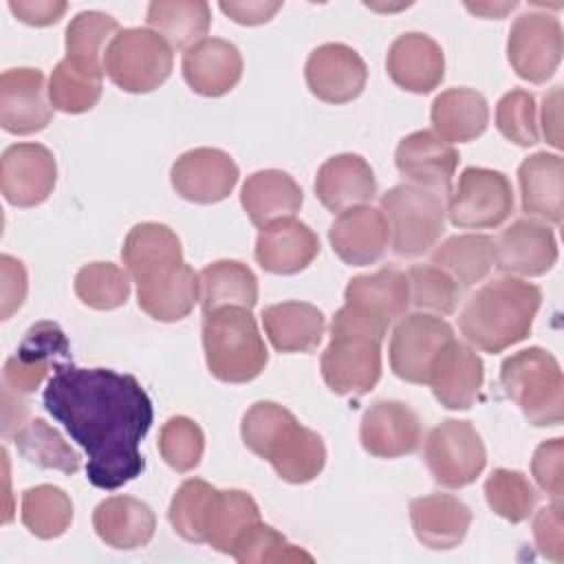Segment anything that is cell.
I'll return each instance as SVG.
<instances>
[{"label":"cell","mask_w":564,"mask_h":564,"mask_svg":"<svg viewBox=\"0 0 564 564\" xmlns=\"http://www.w3.org/2000/svg\"><path fill=\"white\" fill-rule=\"evenodd\" d=\"M13 443L22 458L42 469H57L73 476L82 467L79 454L44 419H29L15 434Z\"/></svg>","instance_id":"41"},{"label":"cell","mask_w":564,"mask_h":564,"mask_svg":"<svg viewBox=\"0 0 564 564\" xmlns=\"http://www.w3.org/2000/svg\"><path fill=\"white\" fill-rule=\"evenodd\" d=\"M200 300L198 273L181 262L137 284V302L156 322H178L187 317Z\"/></svg>","instance_id":"29"},{"label":"cell","mask_w":564,"mask_h":564,"mask_svg":"<svg viewBox=\"0 0 564 564\" xmlns=\"http://www.w3.org/2000/svg\"><path fill=\"white\" fill-rule=\"evenodd\" d=\"M562 88L555 86L542 101V132L553 148H562Z\"/></svg>","instance_id":"56"},{"label":"cell","mask_w":564,"mask_h":564,"mask_svg":"<svg viewBox=\"0 0 564 564\" xmlns=\"http://www.w3.org/2000/svg\"><path fill=\"white\" fill-rule=\"evenodd\" d=\"M48 86L37 68H9L0 75V126L11 134H33L51 123Z\"/></svg>","instance_id":"18"},{"label":"cell","mask_w":564,"mask_h":564,"mask_svg":"<svg viewBox=\"0 0 564 564\" xmlns=\"http://www.w3.org/2000/svg\"><path fill=\"white\" fill-rule=\"evenodd\" d=\"M62 361H70L64 330L53 322H37L24 333L15 355L4 361L2 386L15 394H31Z\"/></svg>","instance_id":"14"},{"label":"cell","mask_w":564,"mask_h":564,"mask_svg":"<svg viewBox=\"0 0 564 564\" xmlns=\"http://www.w3.org/2000/svg\"><path fill=\"white\" fill-rule=\"evenodd\" d=\"M75 295L95 311H112L130 297V273L112 262L84 264L75 275Z\"/></svg>","instance_id":"43"},{"label":"cell","mask_w":564,"mask_h":564,"mask_svg":"<svg viewBox=\"0 0 564 564\" xmlns=\"http://www.w3.org/2000/svg\"><path fill=\"white\" fill-rule=\"evenodd\" d=\"M496 128L516 145H535L540 141L535 97L522 88L502 95L496 104Z\"/></svg>","instance_id":"50"},{"label":"cell","mask_w":564,"mask_h":564,"mask_svg":"<svg viewBox=\"0 0 564 564\" xmlns=\"http://www.w3.org/2000/svg\"><path fill=\"white\" fill-rule=\"evenodd\" d=\"M432 132L447 143H467L489 123L487 99L474 88H447L432 101Z\"/></svg>","instance_id":"35"},{"label":"cell","mask_w":564,"mask_h":564,"mask_svg":"<svg viewBox=\"0 0 564 564\" xmlns=\"http://www.w3.org/2000/svg\"><path fill=\"white\" fill-rule=\"evenodd\" d=\"M181 70L187 86L203 97H220L242 77V55L223 37H205L183 53Z\"/></svg>","instance_id":"25"},{"label":"cell","mask_w":564,"mask_h":564,"mask_svg":"<svg viewBox=\"0 0 564 564\" xmlns=\"http://www.w3.org/2000/svg\"><path fill=\"white\" fill-rule=\"evenodd\" d=\"M262 326L278 352H313L324 337V313L300 300L271 304L262 311Z\"/></svg>","instance_id":"32"},{"label":"cell","mask_w":564,"mask_h":564,"mask_svg":"<svg viewBox=\"0 0 564 564\" xmlns=\"http://www.w3.org/2000/svg\"><path fill=\"white\" fill-rule=\"evenodd\" d=\"M386 68L390 79L416 95L432 93L445 77V55L436 40L425 33H403L399 35L386 57Z\"/></svg>","instance_id":"24"},{"label":"cell","mask_w":564,"mask_h":564,"mask_svg":"<svg viewBox=\"0 0 564 564\" xmlns=\"http://www.w3.org/2000/svg\"><path fill=\"white\" fill-rule=\"evenodd\" d=\"M317 253V234L293 216L262 227L256 240L258 264L275 275H293L304 271Z\"/></svg>","instance_id":"26"},{"label":"cell","mask_w":564,"mask_h":564,"mask_svg":"<svg viewBox=\"0 0 564 564\" xmlns=\"http://www.w3.org/2000/svg\"><path fill=\"white\" fill-rule=\"evenodd\" d=\"M119 24L101 11H82L66 26V59L90 75H104V53Z\"/></svg>","instance_id":"40"},{"label":"cell","mask_w":564,"mask_h":564,"mask_svg":"<svg viewBox=\"0 0 564 564\" xmlns=\"http://www.w3.org/2000/svg\"><path fill=\"white\" fill-rule=\"evenodd\" d=\"M121 260L130 278L139 284L183 262L181 240L163 223H139L123 240Z\"/></svg>","instance_id":"34"},{"label":"cell","mask_w":564,"mask_h":564,"mask_svg":"<svg viewBox=\"0 0 564 564\" xmlns=\"http://www.w3.org/2000/svg\"><path fill=\"white\" fill-rule=\"evenodd\" d=\"M101 79L104 75L84 73L64 57L48 77V101L59 112H88L101 99Z\"/></svg>","instance_id":"45"},{"label":"cell","mask_w":564,"mask_h":564,"mask_svg":"<svg viewBox=\"0 0 564 564\" xmlns=\"http://www.w3.org/2000/svg\"><path fill=\"white\" fill-rule=\"evenodd\" d=\"M564 33L555 15L527 11L509 29L507 57L518 77L531 84H544L562 62Z\"/></svg>","instance_id":"12"},{"label":"cell","mask_w":564,"mask_h":564,"mask_svg":"<svg viewBox=\"0 0 564 564\" xmlns=\"http://www.w3.org/2000/svg\"><path fill=\"white\" fill-rule=\"evenodd\" d=\"M423 438L419 414L403 401L372 403L359 425V441L375 458H399L419 449Z\"/></svg>","instance_id":"19"},{"label":"cell","mask_w":564,"mask_h":564,"mask_svg":"<svg viewBox=\"0 0 564 564\" xmlns=\"http://www.w3.org/2000/svg\"><path fill=\"white\" fill-rule=\"evenodd\" d=\"M170 181L181 198L212 205L225 200L234 192L238 183V165L218 148H194L174 161Z\"/></svg>","instance_id":"16"},{"label":"cell","mask_w":564,"mask_h":564,"mask_svg":"<svg viewBox=\"0 0 564 564\" xmlns=\"http://www.w3.org/2000/svg\"><path fill=\"white\" fill-rule=\"evenodd\" d=\"M44 408L86 452V478L97 489H119L145 469L139 445L154 410L137 377L62 361L46 381Z\"/></svg>","instance_id":"1"},{"label":"cell","mask_w":564,"mask_h":564,"mask_svg":"<svg viewBox=\"0 0 564 564\" xmlns=\"http://www.w3.org/2000/svg\"><path fill=\"white\" fill-rule=\"evenodd\" d=\"M9 9L29 26H48L59 22L68 4L62 0H9Z\"/></svg>","instance_id":"54"},{"label":"cell","mask_w":564,"mask_h":564,"mask_svg":"<svg viewBox=\"0 0 564 564\" xmlns=\"http://www.w3.org/2000/svg\"><path fill=\"white\" fill-rule=\"evenodd\" d=\"M465 7L476 13V15H482V18H505L509 11H513L518 7V2H465Z\"/></svg>","instance_id":"58"},{"label":"cell","mask_w":564,"mask_h":564,"mask_svg":"<svg viewBox=\"0 0 564 564\" xmlns=\"http://www.w3.org/2000/svg\"><path fill=\"white\" fill-rule=\"evenodd\" d=\"M410 522L423 546L447 551L465 540L471 511L452 494H432L410 502Z\"/></svg>","instance_id":"28"},{"label":"cell","mask_w":564,"mask_h":564,"mask_svg":"<svg viewBox=\"0 0 564 564\" xmlns=\"http://www.w3.org/2000/svg\"><path fill=\"white\" fill-rule=\"evenodd\" d=\"M260 520L256 500L242 489H216L205 520V544L231 555L238 538Z\"/></svg>","instance_id":"37"},{"label":"cell","mask_w":564,"mask_h":564,"mask_svg":"<svg viewBox=\"0 0 564 564\" xmlns=\"http://www.w3.org/2000/svg\"><path fill=\"white\" fill-rule=\"evenodd\" d=\"M172 46L152 29H121L106 46L104 73L126 93H150L172 73Z\"/></svg>","instance_id":"7"},{"label":"cell","mask_w":564,"mask_h":564,"mask_svg":"<svg viewBox=\"0 0 564 564\" xmlns=\"http://www.w3.org/2000/svg\"><path fill=\"white\" fill-rule=\"evenodd\" d=\"M0 293H2V319H9L24 302L26 297V289H29V282H26V269L24 264L9 256V253H2L0 256Z\"/></svg>","instance_id":"53"},{"label":"cell","mask_w":564,"mask_h":564,"mask_svg":"<svg viewBox=\"0 0 564 564\" xmlns=\"http://www.w3.org/2000/svg\"><path fill=\"white\" fill-rule=\"evenodd\" d=\"M240 436L249 452L269 460L275 474L291 485L311 482L326 465L322 436L300 425L280 403H253L242 416Z\"/></svg>","instance_id":"2"},{"label":"cell","mask_w":564,"mask_h":564,"mask_svg":"<svg viewBox=\"0 0 564 564\" xmlns=\"http://www.w3.org/2000/svg\"><path fill=\"white\" fill-rule=\"evenodd\" d=\"M216 487L200 478H187L176 489L172 502H170V524L174 531L194 544H205V520L209 511V502Z\"/></svg>","instance_id":"46"},{"label":"cell","mask_w":564,"mask_h":564,"mask_svg":"<svg viewBox=\"0 0 564 564\" xmlns=\"http://www.w3.org/2000/svg\"><path fill=\"white\" fill-rule=\"evenodd\" d=\"M304 79L319 101L348 104L366 88L368 66L355 48L341 42H328L308 55Z\"/></svg>","instance_id":"17"},{"label":"cell","mask_w":564,"mask_h":564,"mask_svg":"<svg viewBox=\"0 0 564 564\" xmlns=\"http://www.w3.org/2000/svg\"><path fill=\"white\" fill-rule=\"evenodd\" d=\"M500 383L529 423L538 427L562 423L564 377L549 350L531 346L507 357L500 366Z\"/></svg>","instance_id":"5"},{"label":"cell","mask_w":564,"mask_h":564,"mask_svg":"<svg viewBox=\"0 0 564 564\" xmlns=\"http://www.w3.org/2000/svg\"><path fill=\"white\" fill-rule=\"evenodd\" d=\"M522 212L560 225L564 218V161L560 154L535 152L518 170Z\"/></svg>","instance_id":"30"},{"label":"cell","mask_w":564,"mask_h":564,"mask_svg":"<svg viewBox=\"0 0 564 564\" xmlns=\"http://www.w3.org/2000/svg\"><path fill=\"white\" fill-rule=\"evenodd\" d=\"M22 524L40 540L59 538L73 520V502L68 494L55 485L29 487L22 494Z\"/></svg>","instance_id":"42"},{"label":"cell","mask_w":564,"mask_h":564,"mask_svg":"<svg viewBox=\"0 0 564 564\" xmlns=\"http://www.w3.org/2000/svg\"><path fill=\"white\" fill-rule=\"evenodd\" d=\"M445 212L458 229H496L513 212V187L498 170L465 167Z\"/></svg>","instance_id":"11"},{"label":"cell","mask_w":564,"mask_h":564,"mask_svg":"<svg viewBox=\"0 0 564 564\" xmlns=\"http://www.w3.org/2000/svg\"><path fill=\"white\" fill-rule=\"evenodd\" d=\"M218 7H220V11L225 15H229L238 24L258 26V24L269 22L282 9V2H267V0L240 2V0H229V2H220Z\"/></svg>","instance_id":"55"},{"label":"cell","mask_w":564,"mask_h":564,"mask_svg":"<svg viewBox=\"0 0 564 564\" xmlns=\"http://www.w3.org/2000/svg\"><path fill=\"white\" fill-rule=\"evenodd\" d=\"M485 366L478 352L456 337L438 352L427 386L447 410H469L482 388Z\"/></svg>","instance_id":"23"},{"label":"cell","mask_w":564,"mask_h":564,"mask_svg":"<svg viewBox=\"0 0 564 564\" xmlns=\"http://www.w3.org/2000/svg\"><path fill=\"white\" fill-rule=\"evenodd\" d=\"M432 264L449 273L458 286H474L494 267V238L487 234L452 236L434 249Z\"/></svg>","instance_id":"39"},{"label":"cell","mask_w":564,"mask_h":564,"mask_svg":"<svg viewBox=\"0 0 564 564\" xmlns=\"http://www.w3.org/2000/svg\"><path fill=\"white\" fill-rule=\"evenodd\" d=\"M454 339V328L432 313L403 315L390 337V368L408 381L427 386L438 352Z\"/></svg>","instance_id":"13"},{"label":"cell","mask_w":564,"mask_h":564,"mask_svg":"<svg viewBox=\"0 0 564 564\" xmlns=\"http://www.w3.org/2000/svg\"><path fill=\"white\" fill-rule=\"evenodd\" d=\"M302 187L282 170H260L247 176L240 189V203L256 227L291 218L302 207Z\"/></svg>","instance_id":"33"},{"label":"cell","mask_w":564,"mask_h":564,"mask_svg":"<svg viewBox=\"0 0 564 564\" xmlns=\"http://www.w3.org/2000/svg\"><path fill=\"white\" fill-rule=\"evenodd\" d=\"M231 557L240 564H264V562H313V557L293 546L280 531L258 520L251 524L234 544Z\"/></svg>","instance_id":"47"},{"label":"cell","mask_w":564,"mask_h":564,"mask_svg":"<svg viewBox=\"0 0 564 564\" xmlns=\"http://www.w3.org/2000/svg\"><path fill=\"white\" fill-rule=\"evenodd\" d=\"M557 262V242L544 223L520 218L494 240V264L509 275H544Z\"/></svg>","instance_id":"20"},{"label":"cell","mask_w":564,"mask_h":564,"mask_svg":"<svg viewBox=\"0 0 564 564\" xmlns=\"http://www.w3.org/2000/svg\"><path fill=\"white\" fill-rule=\"evenodd\" d=\"M159 452L174 471H192L198 467L205 452V436L200 425L181 414L167 419L159 432Z\"/></svg>","instance_id":"49"},{"label":"cell","mask_w":564,"mask_h":564,"mask_svg":"<svg viewBox=\"0 0 564 564\" xmlns=\"http://www.w3.org/2000/svg\"><path fill=\"white\" fill-rule=\"evenodd\" d=\"M405 275L410 304L436 315H452L456 311L460 286L449 273L436 264H414Z\"/></svg>","instance_id":"48"},{"label":"cell","mask_w":564,"mask_h":564,"mask_svg":"<svg viewBox=\"0 0 564 564\" xmlns=\"http://www.w3.org/2000/svg\"><path fill=\"white\" fill-rule=\"evenodd\" d=\"M315 194L333 214L368 205L377 194V181L370 163L350 152L326 159L315 176Z\"/></svg>","instance_id":"27"},{"label":"cell","mask_w":564,"mask_h":564,"mask_svg":"<svg viewBox=\"0 0 564 564\" xmlns=\"http://www.w3.org/2000/svg\"><path fill=\"white\" fill-rule=\"evenodd\" d=\"M322 377L326 386L341 397L370 392L381 377V339L333 319L330 344L322 352Z\"/></svg>","instance_id":"9"},{"label":"cell","mask_w":564,"mask_h":564,"mask_svg":"<svg viewBox=\"0 0 564 564\" xmlns=\"http://www.w3.org/2000/svg\"><path fill=\"white\" fill-rule=\"evenodd\" d=\"M344 306L333 319L346 322L383 339L388 326L403 317L410 306L408 275L394 267L355 275L344 291Z\"/></svg>","instance_id":"8"},{"label":"cell","mask_w":564,"mask_h":564,"mask_svg":"<svg viewBox=\"0 0 564 564\" xmlns=\"http://www.w3.org/2000/svg\"><path fill=\"white\" fill-rule=\"evenodd\" d=\"M381 212L390 227L392 251L401 258H416L430 251L445 231L443 194L401 183L381 196Z\"/></svg>","instance_id":"6"},{"label":"cell","mask_w":564,"mask_h":564,"mask_svg":"<svg viewBox=\"0 0 564 564\" xmlns=\"http://www.w3.org/2000/svg\"><path fill=\"white\" fill-rule=\"evenodd\" d=\"M13 390L2 386V436L13 438V434L29 421L26 403Z\"/></svg>","instance_id":"57"},{"label":"cell","mask_w":564,"mask_h":564,"mask_svg":"<svg viewBox=\"0 0 564 564\" xmlns=\"http://www.w3.org/2000/svg\"><path fill=\"white\" fill-rule=\"evenodd\" d=\"M93 527L101 542L119 551L145 546L156 529L154 511L139 498L112 496L93 511Z\"/></svg>","instance_id":"31"},{"label":"cell","mask_w":564,"mask_h":564,"mask_svg":"<svg viewBox=\"0 0 564 564\" xmlns=\"http://www.w3.org/2000/svg\"><path fill=\"white\" fill-rule=\"evenodd\" d=\"M145 20L172 48L187 51L205 40L212 11L203 0H156L148 4Z\"/></svg>","instance_id":"36"},{"label":"cell","mask_w":564,"mask_h":564,"mask_svg":"<svg viewBox=\"0 0 564 564\" xmlns=\"http://www.w3.org/2000/svg\"><path fill=\"white\" fill-rule=\"evenodd\" d=\"M328 240L341 262L366 267L383 258L390 242V227L381 209L357 205L337 214L328 229Z\"/></svg>","instance_id":"22"},{"label":"cell","mask_w":564,"mask_h":564,"mask_svg":"<svg viewBox=\"0 0 564 564\" xmlns=\"http://www.w3.org/2000/svg\"><path fill=\"white\" fill-rule=\"evenodd\" d=\"M423 458L436 485L458 489L471 485L482 474L487 452L469 421L447 419L427 434Z\"/></svg>","instance_id":"10"},{"label":"cell","mask_w":564,"mask_h":564,"mask_svg":"<svg viewBox=\"0 0 564 564\" xmlns=\"http://www.w3.org/2000/svg\"><path fill=\"white\" fill-rule=\"evenodd\" d=\"M203 315L220 306L253 308L258 302V280L253 271L238 260H216L200 273Z\"/></svg>","instance_id":"38"},{"label":"cell","mask_w":564,"mask_h":564,"mask_svg":"<svg viewBox=\"0 0 564 564\" xmlns=\"http://www.w3.org/2000/svg\"><path fill=\"white\" fill-rule=\"evenodd\" d=\"M533 538L538 551L553 560L564 562V531H562V500H553L549 507H542L533 520Z\"/></svg>","instance_id":"52"},{"label":"cell","mask_w":564,"mask_h":564,"mask_svg":"<svg viewBox=\"0 0 564 564\" xmlns=\"http://www.w3.org/2000/svg\"><path fill=\"white\" fill-rule=\"evenodd\" d=\"M57 181L53 152L42 143H15L0 159V189L13 207H35L44 203Z\"/></svg>","instance_id":"15"},{"label":"cell","mask_w":564,"mask_h":564,"mask_svg":"<svg viewBox=\"0 0 564 564\" xmlns=\"http://www.w3.org/2000/svg\"><path fill=\"white\" fill-rule=\"evenodd\" d=\"M485 498L494 513L511 524L524 522L538 505V491L518 469L498 467L485 480Z\"/></svg>","instance_id":"44"},{"label":"cell","mask_w":564,"mask_h":564,"mask_svg":"<svg viewBox=\"0 0 564 564\" xmlns=\"http://www.w3.org/2000/svg\"><path fill=\"white\" fill-rule=\"evenodd\" d=\"M540 304L542 291L533 282L498 278L467 300L458 326L471 346L496 355L529 337Z\"/></svg>","instance_id":"3"},{"label":"cell","mask_w":564,"mask_h":564,"mask_svg":"<svg viewBox=\"0 0 564 564\" xmlns=\"http://www.w3.org/2000/svg\"><path fill=\"white\" fill-rule=\"evenodd\" d=\"M458 161L460 156L454 145L432 130H416L403 137L394 152V163L401 176L443 196L452 192V178Z\"/></svg>","instance_id":"21"},{"label":"cell","mask_w":564,"mask_h":564,"mask_svg":"<svg viewBox=\"0 0 564 564\" xmlns=\"http://www.w3.org/2000/svg\"><path fill=\"white\" fill-rule=\"evenodd\" d=\"M562 460H564V441L551 438L535 447L531 458V474L542 491H546L553 500H562L564 494V476H562Z\"/></svg>","instance_id":"51"},{"label":"cell","mask_w":564,"mask_h":564,"mask_svg":"<svg viewBox=\"0 0 564 564\" xmlns=\"http://www.w3.org/2000/svg\"><path fill=\"white\" fill-rule=\"evenodd\" d=\"M203 348L209 372L225 383L253 381L269 361V350L245 306H220L203 315Z\"/></svg>","instance_id":"4"}]
</instances>
